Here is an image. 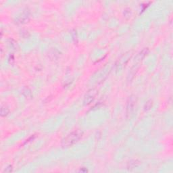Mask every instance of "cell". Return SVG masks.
Wrapping results in <instances>:
<instances>
[{
    "instance_id": "obj_1",
    "label": "cell",
    "mask_w": 173,
    "mask_h": 173,
    "mask_svg": "<svg viewBox=\"0 0 173 173\" xmlns=\"http://www.w3.org/2000/svg\"><path fill=\"white\" fill-rule=\"evenodd\" d=\"M82 132L79 130L72 132L67 137H66L62 141V146L64 147H68L75 143L81 138Z\"/></svg>"
},
{
    "instance_id": "obj_2",
    "label": "cell",
    "mask_w": 173,
    "mask_h": 173,
    "mask_svg": "<svg viewBox=\"0 0 173 173\" xmlns=\"http://www.w3.org/2000/svg\"><path fill=\"white\" fill-rule=\"evenodd\" d=\"M95 95L96 91H94V90H91V91H89V93L86 94L85 98H84V102H85V104H88L91 101H93V99L95 97Z\"/></svg>"
},
{
    "instance_id": "obj_3",
    "label": "cell",
    "mask_w": 173,
    "mask_h": 173,
    "mask_svg": "<svg viewBox=\"0 0 173 173\" xmlns=\"http://www.w3.org/2000/svg\"><path fill=\"white\" fill-rule=\"evenodd\" d=\"M9 113V110L8 108L5 107V106H2L1 108V116H5L8 114Z\"/></svg>"
}]
</instances>
